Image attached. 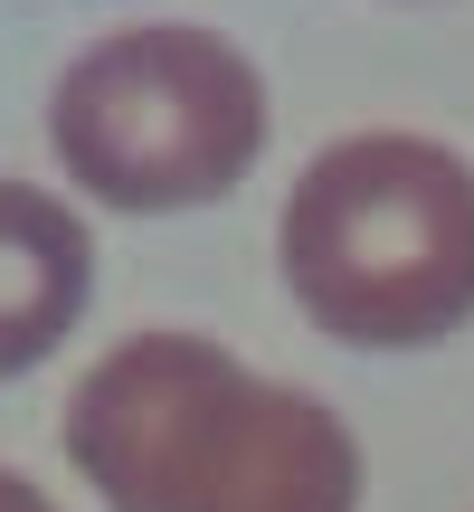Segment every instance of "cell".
Segmentation results:
<instances>
[{"label": "cell", "mask_w": 474, "mask_h": 512, "mask_svg": "<svg viewBox=\"0 0 474 512\" xmlns=\"http://www.w3.org/2000/svg\"><path fill=\"white\" fill-rule=\"evenodd\" d=\"M67 465L114 512H361L351 427L209 332L114 342L67 399Z\"/></svg>", "instance_id": "cell-1"}, {"label": "cell", "mask_w": 474, "mask_h": 512, "mask_svg": "<svg viewBox=\"0 0 474 512\" xmlns=\"http://www.w3.org/2000/svg\"><path fill=\"white\" fill-rule=\"evenodd\" d=\"M275 256L332 342H446L474 313V162L427 133H351L304 162Z\"/></svg>", "instance_id": "cell-2"}, {"label": "cell", "mask_w": 474, "mask_h": 512, "mask_svg": "<svg viewBox=\"0 0 474 512\" xmlns=\"http://www.w3.org/2000/svg\"><path fill=\"white\" fill-rule=\"evenodd\" d=\"M48 143L105 209H209L266 152V86L219 29H114L57 76Z\"/></svg>", "instance_id": "cell-3"}, {"label": "cell", "mask_w": 474, "mask_h": 512, "mask_svg": "<svg viewBox=\"0 0 474 512\" xmlns=\"http://www.w3.org/2000/svg\"><path fill=\"white\" fill-rule=\"evenodd\" d=\"M86 285H95L86 219L29 181H0V380L38 370L67 342L86 313Z\"/></svg>", "instance_id": "cell-4"}, {"label": "cell", "mask_w": 474, "mask_h": 512, "mask_svg": "<svg viewBox=\"0 0 474 512\" xmlns=\"http://www.w3.org/2000/svg\"><path fill=\"white\" fill-rule=\"evenodd\" d=\"M0 512H57L48 494H38L29 475H10V465H0Z\"/></svg>", "instance_id": "cell-5"}]
</instances>
